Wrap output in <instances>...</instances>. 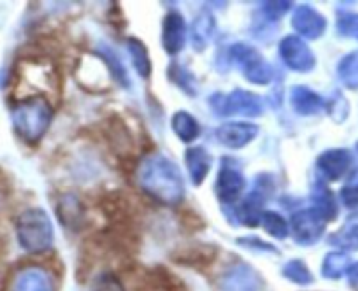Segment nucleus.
I'll use <instances>...</instances> for the list:
<instances>
[{"label":"nucleus","instance_id":"obj_1","mask_svg":"<svg viewBox=\"0 0 358 291\" xmlns=\"http://www.w3.org/2000/svg\"><path fill=\"white\" fill-rule=\"evenodd\" d=\"M137 181L144 193L164 205H179L185 198V179L179 167L164 155H151L139 165Z\"/></svg>","mask_w":358,"mask_h":291},{"label":"nucleus","instance_id":"obj_2","mask_svg":"<svg viewBox=\"0 0 358 291\" xmlns=\"http://www.w3.org/2000/svg\"><path fill=\"white\" fill-rule=\"evenodd\" d=\"M11 119L20 139L27 144H37L50 130L53 121V107L44 95H30L13 105Z\"/></svg>","mask_w":358,"mask_h":291},{"label":"nucleus","instance_id":"obj_3","mask_svg":"<svg viewBox=\"0 0 358 291\" xmlns=\"http://www.w3.org/2000/svg\"><path fill=\"white\" fill-rule=\"evenodd\" d=\"M16 237L27 253L39 255L51 249L55 242V230L51 218L43 209H27L16 220Z\"/></svg>","mask_w":358,"mask_h":291},{"label":"nucleus","instance_id":"obj_4","mask_svg":"<svg viewBox=\"0 0 358 291\" xmlns=\"http://www.w3.org/2000/svg\"><path fill=\"white\" fill-rule=\"evenodd\" d=\"M229 58L232 64L239 65L244 77L257 87H265L274 80V68L255 47L237 43L229 47Z\"/></svg>","mask_w":358,"mask_h":291},{"label":"nucleus","instance_id":"obj_5","mask_svg":"<svg viewBox=\"0 0 358 291\" xmlns=\"http://www.w3.org/2000/svg\"><path fill=\"white\" fill-rule=\"evenodd\" d=\"M211 109L218 116H244V118H258L264 114V102L253 91L236 88L232 94H216L209 98Z\"/></svg>","mask_w":358,"mask_h":291},{"label":"nucleus","instance_id":"obj_6","mask_svg":"<svg viewBox=\"0 0 358 291\" xmlns=\"http://www.w3.org/2000/svg\"><path fill=\"white\" fill-rule=\"evenodd\" d=\"M325 227L327 221L313 207L301 209L292 214L290 234L299 246H304V248L315 246L323 237Z\"/></svg>","mask_w":358,"mask_h":291},{"label":"nucleus","instance_id":"obj_7","mask_svg":"<svg viewBox=\"0 0 358 291\" xmlns=\"http://www.w3.org/2000/svg\"><path fill=\"white\" fill-rule=\"evenodd\" d=\"M99 209L104 214L109 225H123V227H136L137 207L123 191H106L99 198Z\"/></svg>","mask_w":358,"mask_h":291},{"label":"nucleus","instance_id":"obj_8","mask_svg":"<svg viewBox=\"0 0 358 291\" xmlns=\"http://www.w3.org/2000/svg\"><path fill=\"white\" fill-rule=\"evenodd\" d=\"M220 290L222 291H262L265 283L260 272L250 263L234 262L220 274Z\"/></svg>","mask_w":358,"mask_h":291},{"label":"nucleus","instance_id":"obj_9","mask_svg":"<svg viewBox=\"0 0 358 291\" xmlns=\"http://www.w3.org/2000/svg\"><path fill=\"white\" fill-rule=\"evenodd\" d=\"M101 133L109 148L120 156V158H132L134 148H136V137L132 130L120 114H113L101 123Z\"/></svg>","mask_w":358,"mask_h":291},{"label":"nucleus","instance_id":"obj_10","mask_svg":"<svg viewBox=\"0 0 358 291\" xmlns=\"http://www.w3.org/2000/svg\"><path fill=\"white\" fill-rule=\"evenodd\" d=\"M273 191V181L268 176H258L255 183L253 191L243 200V204L237 209V220L244 227H257L260 225L262 214H264V205L267 202L268 195Z\"/></svg>","mask_w":358,"mask_h":291},{"label":"nucleus","instance_id":"obj_11","mask_svg":"<svg viewBox=\"0 0 358 291\" xmlns=\"http://www.w3.org/2000/svg\"><path fill=\"white\" fill-rule=\"evenodd\" d=\"M280 57L290 70L308 74L316 67V57L304 39L297 36H287L280 43Z\"/></svg>","mask_w":358,"mask_h":291},{"label":"nucleus","instance_id":"obj_12","mask_svg":"<svg viewBox=\"0 0 358 291\" xmlns=\"http://www.w3.org/2000/svg\"><path fill=\"white\" fill-rule=\"evenodd\" d=\"M218 246L208 244V242H194V244L178 246L171 253V260L174 263L197 270L209 269L218 260Z\"/></svg>","mask_w":358,"mask_h":291},{"label":"nucleus","instance_id":"obj_13","mask_svg":"<svg viewBox=\"0 0 358 291\" xmlns=\"http://www.w3.org/2000/svg\"><path fill=\"white\" fill-rule=\"evenodd\" d=\"M9 291H57L55 276L44 265H25L13 276Z\"/></svg>","mask_w":358,"mask_h":291},{"label":"nucleus","instance_id":"obj_14","mask_svg":"<svg viewBox=\"0 0 358 291\" xmlns=\"http://www.w3.org/2000/svg\"><path fill=\"white\" fill-rule=\"evenodd\" d=\"M57 218L64 228L71 232H81L88 227V216H86V207L78 195L74 193H62L57 198Z\"/></svg>","mask_w":358,"mask_h":291},{"label":"nucleus","instance_id":"obj_15","mask_svg":"<svg viewBox=\"0 0 358 291\" xmlns=\"http://www.w3.org/2000/svg\"><path fill=\"white\" fill-rule=\"evenodd\" d=\"M223 162L225 163H222V169H220L218 177H216L215 191L216 197H218V200L222 204L232 205L243 195L244 186H246V179H244L243 172L236 165L227 163V158Z\"/></svg>","mask_w":358,"mask_h":291},{"label":"nucleus","instance_id":"obj_16","mask_svg":"<svg viewBox=\"0 0 358 291\" xmlns=\"http://www.w3.org/2000/svg\"><path fill=\"white\" fill-rule=\"evenodd\" d=\"M353 165V155L344 148L327 149L316 160V170L325 181H339Z\"/></svg>","mask_w":358,"mask_h":291},{"label":"nucleus","instance_id":"obj_17","mask_svg":"<svg viewBox=\"0 0 358 291\" xmlns=\"http://www.w3.org/2000/svg\"><path fill=\"white\" fill-rule=\"evenodd\" d=\"M187 44V22L178 11H169L162 25V46L165 53L174 57L181 53Z\"/></svg>","mask_w":358,"mask_h":291},{"label":"nucleus","instance_id":"obj_18","mask_svg":"<svg viewBox=\"0 0 358 291\" xmlns=\"http://www.w3.org/2000/svg\"><path fill=\"white\" fill-rule=\"evenodd\" d=\"M292 27L301 37L309 40L320 39L327 30L325 16L320 15L313 6L302 4L299 6L292 16Z\"/></svg>","mask_w":358,"mask_h":291},{"label":"nucleus","instance_id":"obj_19","mask_svg":"<svg viewBox=\"0 0 358 291\" xmlns=\"http://www.w3.org/2000/svg\"><path fill=\"white\" fill-rule=\"evenodd\" d=\"M258 126L255 123L244 121H229L222 123L216 128V137L223 146L230 149H243L248 144L253 142L258 135Z\"/></svg>","mask_w":358,"mask_h":291},{"label":"nucleus","instance_id":"obj_20","mask_svg":"<svg viewBox=\"0 0 358 291\" xmlns=\"http://www.w3.org/2000/svg\"><path fill=\"white\" fill-rule=\"evenodd\" d=\"M290 104L299 116H316L325 109L323 97H320L316 91L304 87V84H297V87L292 88Z\"/></svg>","mask_w":358,"mask_h":291},{"label":"nucleus","instance_id":"obj_21","mask_svg":"<svg viewBox=\"0 0 358 291\" xmlns=\"http://www.w3.org/2000/svg\"><path fill=\"white\" fill-rule=\"evenodd\" d=\"M185 162H187L188 174H190V179L195 186H201L204 183V179L208 177L209 170H211L213 156L202 146H194V148L187 149V155H185Z\"/></svg>","mask_w":358,"mask_h":291},{"label":"nucleus","instance_id":"obj_22","mask_svg":"<svg viewBox=\"0 0 358 291\" xmlns=\"http://www.w3.org/2000/svg\"><path fill=\"white\" fill-rule=\"evenodd\" d=\"M216 30V20L211 13L204 11L194 20L192 25V44L197 51H204L213 40Z\"/></svg>","mask_w":358,"mask_h":291},{"label":"nucleus","instance_id":"obj_23","mask_svg":"<svg viewBox=\"0 0 358 291\" xmlns=\"http://www.w3.org/2000/svg\"><path fill=\"white\" fill-rule=\"evenodd\" d=\"M172 132L178 135L179 140L190 144L201 135V125H199L197 119L187 111H178L171 119Z\"/></svg>","mask_w":358,"mask_h":291},{"label":"nucleus","instance_id":"obj_24","mask_svg":"<svg viewBox=\"0 0 358 291\" xmlns=\"http://www.w3.org/2000/svg\"><path fill=\"white\" fill-rule=\"evenodd\" d=\"M313 204H315V211L320 212L325 221H332L337 218V212H339V207H337L336 197H334L332 191L329 190L323 184H316L315 190H313Z\"/></svg>","mask_w":358,"mask_h":291},{"label":"nucleus","instance_id":"obj_25","mask_svg":"<svg viewBox=\"0 0 358 291\" xmlns=\"http://www.w3.org/2000/svg\"><path fill=\"white\" fill-rule=\"evenodd\" d=\"M351 267V258L344 251H330L325 255L322 263V276L325 279L337 281L343 276H346Z\"/></svg>","mask_w":358,"mask_h":291},{"label":"nucleus","instance_id":"obj_26","mask_svg":"<svg viewBox=\"0 0 358 291\" xmlns=\"http://www.w3.org/2000/svg\"><path fill=\"white\" fill-rule=\"evenodd\" d=\"M127 50H129L130 60H132L134 68L137 70L143 80H148L151 76V58L148 53V47L144 46L143 40L136 39V37H130L127 40Z\"/></svg>","mask_w":358,"mask_h":291},{"label":"nucleus","instance_id":"obj_27","mask_svg":"<svg viewBox=\"0 0 358 291\" xmlns=\"http://www.w3.org/2000/svg\"><path fill=\"white\" fill-rule=\"evenodd\" d=\"M95 53H97L99 57L102 58V61L106 64L109 76H111L115 81H118V83L122 84L123 88H129L130 87L129 74H127V68L123 67V64H122V60H120L118 54H116L115 51L109 50V47H106V46L99 47Z\"/></svg>","mask_w":358,"mask_h":291},{"label":"nucleus","instance_id":"obj_28","mask_svg":"<svg viewBox=\"0 0 358 291\" xmlns=\"http://www.w3.org/2000/svg\"><path fill=\"white\" fill-rule=\"evenodd\" d=\"M337 76L344 87L358 90V51H351L341 58L337 65Z\"/></svg>","mask_w":358,"mask_h":291},{"label":"nucleus","instance_id":"obj_29","mask_svg":"<svg viewBox=\"0 0 358 291\" xmlns=\"http://www.w3.org/2000/svg\"><path fill=\"white\" fill-rule=\"evenodd\" d=\"M281 274H283L285 279L297 284V286H311L315 283V276H313L311 269L299 258L285 263L283 269H281Z\"/></svg>","mask_w":358,"mask_h":291},{"label":"nucleus","instance_id":"obj_30","mask_svg":"<svg viewBox=\"0 0 358 291\" xmlns=\"http://www.w3.org/2000/svg\"><path fill=\"white\" fill-rule=\"evenodd\" d=\"M169 80L179 88V90H183L188 97H195L197 95V81H195V76L188 70L185 65L181 64H171L167 70Z\"/></svg>","mask_w":358,"mask_h":291},{"label":"nucleus","instance_id":"obj_31","mask_svg":"<svg viewBox=\"0 0 358 291\" xmlns=\"http://www.w3.org/2000/svg\"><path fill=\"white\" fill-rule=\"evenodd\" d=\"M260 223L262 227H264V230L267 232L271 237L278 239V241H285V239L290 235V225L287 223V220H285L280 212L264 211Z\"/></svg>","mask_w":358,"mask_h":291},{"label":"nucleus","instance_id":"obj_32","mask_svg":"<svg viewBox=\"0 0 358 291\" xmlns=\"http://www.w3.org/2000/svg\"><path fill=\"white\" fill-rule=\"evenodd\" d=\"M150 276L158 291H188V288L181 283V279H178L174 274L169 272L164 267H157Z\"/></svg>","mask_w":358,"mask_h":291},{"label":"nucleus","instance_id":"obj_33","mask_svg":"<svg viewBox=\"0 0 358 291\" xmlns=\"http://www.w3.org/2000/svg\"><path fill=\"white\" fill-rule=\"evenodd\" d=\"M329 242L341 249H350V251L358 249V223H350L343 227L339 232L330 235Z\"/></svg>","mask_w":358,"mask_h":291},{"label":"nucleus","instance_id":"obj_34","mask_svg":"<svg viewBox=\"0 0 358 291\" xmlns=\"http://www.w3.org/2000/svg\"><path fill=\"white\" fill-rule=\"evenodd\" d=\"M92 291H127V290L125 286H123L122 279H120L115 272L106 270V272H101L95 276Z\"/></svg>","mask_w":358,"mask_h":291},{"label":"nucleus","instance_id":"obj_35","mask_svg":"<svg viewBox=\"0 0 358 291\" xmlns=\"http://www.w3.org/2000/svg\"><path fill=\"white\" fill-rule=\"evenodd\" d=\"M325 109H329L330 118L337 123H343L346 116L350 114V104L341 94H336L330 98V102H325Z\"/></svg>","mask_w":358,"mask_h":291},{"label":"nucleus","instance_id":"obj_36","mask_svg":"<svg viewBox=\"0 0 358 291\" xmlns=\"http://www.w3.org/2000/svg\"><path fill=\"white\" fill-rule=\"evenodd\" d=\"M262 15L268 20V22H278V20L283 18L288 11L292 9V2H262L260 4Z\"/></svg>","mask_w":358,"mask_h":291},{"label":"nucleus","instance_id":"obj_37","mask_svg":"<svg viewBox=\"0 0 358 291\" xmlns=\"http://www.w3.org/2000/svg\"><path fill=\"white\" fill-rule=\"evenodd\" d=\"M337 32L344 37H357L358 39V15L343 13L337 20Z\"/></svg>","mask_w":358,"mask_h":291},{"label":"nucleus","instance_id":"obj_38","mask_svg":"<svg viewBox=\"0 0 358 291\" xmlns=\"http://www.w3.org/2000/svg\"><path fill=\"white\" fill-rule=\"evenodd\" d=\"M236 242L241 246V248L251 249V251L273 253V255H276V253H278V249L274 248L273 244H268V242L262 241L260 237H255V235H246V237H239Z\"/></svg>","mask_w":358,"mask_h":291},{"label":"nucleus","instance_id":"obj_39","mask_svg":"<svg viewBox=\"0 0 358 291\" xmlns=\"http://www.w3.org/2000/svg\"><path fill=\"white\" fill-rule=\"evenodd\" d=\"M179 221H181L183 228H187V230H190V232L202 230V228L206 227L204 220H202L197 212L192 211V209H187V211L181 212V218H179Z\"/></svg>","mask_w":358,"mask_h":291},{"label":"nucleus","instance_id":"obj_40","mask_svg":"<svg viewBox=\"0 0 358 291\" xmlns=\"http://www.w3.org/2000/svg\"><path fill=\"white\" fill-rule=\"evenodd\" d=\"M341 202L350 209L358 207V184H346V186L341 190Z\"/></svg>","mask_w":358,"mask_h":291},{"label":"nucleus","instance_id":"obj_41","mask_svg":"<svg viewBox=\"0 0 358 291\" xmlns=\"http://www.w3.org/2000/svg\"><path fill=\"white\" fill-rule=\"evenodd\" d=\"M346 277H348V284H350L353 290L358 291V262L351 263V267H350V270H348Z\"/></svg>","mask_w":358,"mask_h":291},{"label":"nucleus","instance_id":"obj_42","mask_svg":"<svg viewBox=\"0 0 358 291\" xmlns=\"http://www.w3.org/2000/svg\"><path fill=\"white\" fill-rule=\"evenodd\" d=\"M2 205H4V193L0 190V209H2Z\"/></svg>","mask_w":358,"mask_h":291},{"label":"nucleus","instance_id":"obj_43","mask_svg":"<svg viewBox=\"0 0 358 291\" xmlns=\"http://www.w3.org/2000/svg\"><path fill=\"white\" fill-rule=\"evenodd\" d=\"M357 153H358V142H357ZM351 183H355V184H358V179H357V181H351Z\"/></svg>","mask_w":358,"mask_h":291}]
</instances>
